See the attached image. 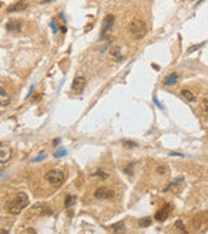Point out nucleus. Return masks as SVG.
<instances>
[{"label":"nucleus","mask_w":208,"mask_h":234,"mask_svg":"<svg viewBox=\"0 0 208 234\" xmlns=\"http://www.w3.org/2000/svg\"><path fill=\"white\" fill-rule=\"evenodd\" d=\"M0 147H2V143H0Z\"/></svg>","instance_id":"nucleus-31"},{"label":"nucleus","mask_w":208,"mask_h":234,"mask_svg":"<svg viewBox=\"0 0 208 234\" xmlns=\"http://www.w3.org/2000/svg\"><path fill=\"white\" fill-rule=\"evenodd\" d=\"M22 25H24V21L22 20H10L9 22H7L5 29L8 31H20Z\"/></svg>","instance_id":"nucleus-7"},{"label":"nucleus","mask_w":208,"mask_h":234,"mask_svg":"<svg viewBox=\"0 0 208 234\" xmlns=\"http://www.w3.org/2000/svg\"><path fill=\"white\" fill-rule=\"evenodd\" d=\"M176 229H178L181 233H186V232H187L186 228H185V225H183L182 220H177V221H176Z\"/></svg>","instance_id":"nucleus-17"},{"label":"nucleus","mask_w":208,"mask_h":234,"mask_svg":"<svg viewBox=\"0 0 208 234\" xmlns=\"http://www.w3.org/2000/svg\"><path fill=\"white\" fill-rule=\"evenodd\" d=\"M10 155H12V150L9 147H4L0 151V163H7L10 159Z\"/></svg>","instance_id":"nucleus-11"},{"label":"nucleus","mask_w":208,"mask_h":234,"mask_svg":"<svg viewBox=\"0 0 208 234\" xmlns=\"http://www.w3.org/2000/svg\"><path fill=\"white\" fill-rule=\"evenodd\" d=\"M169 213H170V206H164L155 213V219L158 221H164L169 216Z\"/></svg>","instance_id":"nucleus-8"},{"label":"nucleus","mask_w":208,"mask_h":234,"mask_svg":"<svg viewBox=\"0 0 208 234\" xmlns=\"http://www.w3.org/2000/svg\"><path fill=\"white\" fill-rule=\"evenodd\" d=\"M156 172H158L159 174L163 176V174H166V173L169 172V168H168V167H165V165H160V167L156 168Z\"/></svg>","instance_id":"nucleus-19"},{"label":"nucleus","mask_w":208,"mask_h":234,"mask_svg":"<svg viewBox=\"0 0 208 234\" xmlns=\"http://www.w3.org/2000/svg\"><path fill=\"white\" fill-rule=\"evenodd\" d=\"M29 206V198L26 194L21 192V194L16 195L10 203L8 204V212L10 215H18Z\"/></svg>","instance_id":"nucleus-1"},{"label":"nucleus","mask_w":208,"mask_h":234,"mask_svg":"<svg viewBox=\"0 0 208 234\" xmlns=\"http://www.w3.org/2000/svg\"><path fill=\"white\" fill-rule=\"evenodd\" d=\"M122 144H124V147H126V148H134V147H137V143L135 142H133V140H124L122 142Z\"/></svg>","instance_id":"nucleus-20"},{"label":"nucleus","mask_w":208,"mask_h":234,"mask_svg":"<svg viewBox=\"0 0 208 234\" xmlns=\"http://www.w3.org/2000/svg\"><path fill=\"white\" fill-rule=\"evenodd\" d=\"M76 203V196H72V195H68L65 198V207H72L73 204Z\"/></svg>","instance_id":"nucleus-15"},{"label":"nucleus","mask_w":208,"mask_h":234,"mask_svg":"<svg viewBox=\"0 0 208 234\" xmlns=\"http://www.w3.org/2000/svg\"><path fill=\"white\" fill-rule=\"evenodd\" d=\"M0 233H2V234H8V230H2V229H0Z\"/></svg>","instance_id":"nucleus-30"},{"label":"nucleus","mask_w":208,"mask_h":234,"mask_svg":"<svg viewBox=\"0 0 208 234\" xmlns=\"http://www.w3.org/2000/svg\"><path fill=\"white\" fill-rule=\"evenodd\" d=\"M59 142H60V139H59V138H57V139H55V140H54V146H56V144L59 143Z\"/></svg>","instance_id":"nucleus-29"},{"label":"nucleus","mask_w":208,"mask_h":234,"mask_svg":"<svg viewBox=\"0 0 208 234\" xmlns=\"http://www.w3.org/2000/svg\"><path fill=\"white\" fill-rule=\"evenodd\" d=\"M178 82V75L177 73H170L169 75H166L165 79H164V85L165 86H173Z\"/></svg>","instance_id":"nucleus-12"},{"label":"nucleus","mask_w":208,"mask_h":234,"mask_svg":"<svg viewBox=\"0 0 208 234\" xmlns=\"http://www.w3.org/2000/svg\"><path fill=\"white\" fill-rule=\"evenodd\" d=\"M66 155V150L65 148H59V150H57L56 152H55V154H54V156L55 157H62V156H65Z\"/></svg>","instance_id":"nucleus-22"},{"label":"nucleus","mask_w":208,"mask_h":234,"mask_svg":"<svg viewBox=\"0 0 208 234\" xmlns=\"http://www.w3.org/2000/svg\"><path fill=\"white\" fill-rule=\"evenodd\" d=\"M95 198L100 199V200H109V199H113L114 198V191L109 187H98L95 190Z\"/></svg>","instance_id":"nucleus-5"},{"label":"nucleus","mask_w":208,"mask_h":234,"mask_svg":"<svg viewBox=\"0 0 208 234\" xmlns=\"http://www.w3.org/2000/svg\"><path fill=\"white\" fill-rule=\"evenodd\" d=\"M120 51H121V50H120V47H118V46H114V47H112V48H111V55L114 56V57H117L118 60H120V58H121Z\"/></svg>","instance_id":"nucleus-16"},{"label":"nucleus","mask_w":208,"mask_h":234,"mask_svg":"<svg viewBox=\"0 0 208 234\" xmlns=\"http://www.w3.org/2000/svg\"><path fill=\"white\" fill-rule=\"evenodd\" d=\"M27 8V3L25 2V0H18L17 3H14L13 5H10V7L8 8L7 12H20V10H24Z\"/></svg>","instance_id":"nucleus-9"},{"label":"nucleus","mask_w":208,"mask_h":234,"mask_svg":"<svg viewBox=\"0 0 208 234\" xmlns=\"http://www.w3.org/2000/svg\"><path fill=\"white\" fill-rule=\"evenodd\" d=\"M181 95H182V98L185 99V100H187V102H195L196 100V96L190 90H182Z\"/></svg>","instance_id":"nucleus-13"},{"label":"nucleus","mask_w":208,"mask_h":234,"mask_svg":"<svg viewBox=\"0 0 208 234\" xmlns=\"http://www.w3.org/2000/svg\"><path fill=\"white\" fill-rule=\"evenodd\" d=\"M113 25H114V16L113 14H107L106 18L103 22V29H102V35L100 37L104 39H108L111 37L112 30H113Z\"/></svg>","instance_id":"nucleus-4"},{"label":"nucleus","mask_w":208,"mask_h":234,"mask_svg":"<svg viewBox=\"0 0 208 234\" xmlns=\"http://www.w3.org/2000/svg\"><path fill=\"white\" fill-rule=\"evenodd\" d=\"M44 178L47 182L55 186H60L65 181V173L61 169H51L44 174Z\"/></svg>","instance_id":"nucleus-3"},{"label":"nucleus","mask_w":208,"mask_h":234,"mask_svg":"<svg viewBox=\"0 0 208 234\" xmlns=\"http://www.w3.org/2000/svg\"><path fill=\"white\" fill-rule=\"evenodd\" d=\"M50 25H51V27H52V31H54V33L56 34V33H57V26H56V22H55L54 20H52Z\"/></svg>","instance_id":"nucleus-25"},{"label":"nucleus","mask_w":208,"mask_h":234,"mask_svg":"<svg viewBox=\"0 0 208 234\" xmlns=\"http://www.w3.org/2000/svg\"><path fill=\"white\" fill-rule=\"evenodd\" d=\"M148 31V27L146 22L139 18H134L129 23V33L133 38L135 39H143Z\"/></svg>","instance_id":"nucleus-2"},{"label":"nucleus","mask_w":208,"mask_h":234,"mask_svg":"<svg viewBox=\"0 0 208 234\" xmlns=\"http://www.w3.org/2000/svg\"><path fill=\"white\" fill-rule=\"evenodd\" d=\"M154 102H155V104H156V105H158V107H159L160 109H164V107H163V105H161V104L159 103V100H158V99H156V96L154 98Z\"/></svg>","instance_id":"nucleus-27"},{"label":"nucleus","mask_w":208,"mask_h":234,"mask_svg":"<svg viewBox=\"0 0 208 234\" xmlns=\"http://www.w3.org/2000/svg\"><path fill=\"white\" fill-rule=\"evenodd\" d=\"M202 46H203V43H200V44H195V46H193V47H190V48H187V54H193L194 51L199 50Z\"/></svg>","instance_id":"nucleus-23"},{"label":"nucleus","mask_w":208,"mask_h":234,"mask_svg":"<svg viewBox=\"0 0 208 234\" xmlns=\"http://www.w3.org/2000/svg\"><path fill=\"white\" fill-rule=\"evenodd\" d=\"M202 105H203V111H204L206 119L208 120V98L203 99V102H202Z\"/></svg>","instance_id":"nucleus-21"},{"label":"nucleus","mask_w":208,"mask_h":234,"mask_svg":"<svg viewBox=\"0 0 208 234\" xmlns=\"http://www.w3.org/2000/svg\"><path fill=\"white\" fill-rule=\"evenodd\" d=\"M86 86V79L83 77H81V75H78V77H76L73 79V83H72V91L76 92V94H81L83 91Z\"/></svg>","instance_id":"nucleus-6"},{"label":"nucleus","mask_w":208,"mask_h":234,"mask_svg":"<svg viewBox=\"0 0 208 234\" xmlns=\"http://www.w3.org/2000/svg\"><path fill=\"white\" fill-rule=\"evenodd\" d=\"M172 156H183L182 154H174V152H172V154H170Z\"/></svg>","instance_id":"nucleus-28"},{"label":"nucleus","mask_w":208,"mask_h":234,"mask_svg":"<svg viewBox=\"0 0 208 234\" xmlns=\"http://www.w3.org/2000/svg\"><path fill=\"white\" fill-rule=\"evenodd\" d=\"M151 224H152V221H151V219H148V217H146V219H141V220H139V226H141V228L150 226Z\"/></svg>","instance_id":"nucleus-18"},{"label":"nucleus","mask_w":208,"mask_h":234,"mask_svg":"<svg viewBox=\"0 0 208 234\" xmlns=\"http://www.w3.org/2000/svg\"><path fill=\"white\" fill-rule=\"evenodd\" d=\"M98 176H99V178H102V180H107L109 176H108V173H103V172H100V171H98V173H96Z\"/></svg>","instance_id":"nucleus-24"},{"label":"nucleus","mask_w":208,"mask_h":234,"mask_svg":"<svg viewBox=\"0 0 208 234\" xmlns=\"http://www.w3.org/2000/svg\"><path fill=\"white\" fill-rule=\"evenodd\" d=\"M9 103H10L9 94L4 89H0V105L2 107H7V105H9Z\"/></svg>","instance_id":"nucleus-10"},{"label":"nucleus","mask_w":208,"mask_h":234,"mask_svg":"<svg viewBox=\"0 0 208 234\" xmlns=\"http://www.w3.org/2000/svg\"><path fill=\"white\" fill-rule=\"evenodd\" d=\"M44 157H46V155H39L38 157H34V159H31V161H34V163H35V161H40V160H43Z\"/></svg>","instance_id":"nucleus-26"},{"label":"nucleus","mask_w":208,"mask_h":234,"mask_svg":"<svg viewBox=\"0 0 208 234\" xmlns=\"http://www.w3.org/2000/svg\"><path fill=\"white\" fill-rule=\"evenodd\" d=\"M112 230L114 233H122V232H125V222L124 221H118V222H116V224H113L112 225Z\"/></svg>","instance_id":"nucleus-14"}]
</instances>
